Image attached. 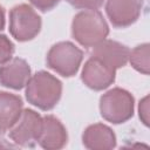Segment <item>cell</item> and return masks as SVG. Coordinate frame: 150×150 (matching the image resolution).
I'll return each instance as SVG.
<instances>
[{
  "label": "cell",
  "mask_w": 150,
  "mask_h": 150,
  "mask_svg": "<svg viewBox=\"0 0 150 150\" xmlns=\"http://www.w3.org/2000/svg\"><path fill=\"white\" fill-rule=\"evenodd\" d=\"M41 29V18L26 4L14 6L9 12V32L12 36L20 41L34 39Z\"/></svg>",
  "instance_id": "cell-5"
},
{
  "label": "cell",
  "mask_w": 150,
  "mask_h": 150,
  "mask_svg": "<svg viewBox=\"0 0 150 150\" xmlns=\"http://www.w3.org/2000/svg\"><path fill=\"white\" fill-rule=\"evenodd\" d=\"M83 53L73 42H57L47 54V66L57 74L70 77L74 76L82 62Z\"/></svg>",
  "instance_id": "cell-4"
},
{
  "label": "cell",
  "mask_w": 150,
  "mask_h": 150,
  "mask_svg": "<svg viewBox=\"0 0 150 150\" xmlns=\"http://www.w3.org/2000/svg\"><path fill=\"white\" fill-rule=\"evenodd\" d=\"M67 139V130L59 118L53 115L42 117V130L38 141L41 148L47 150L61 149L66 145Z\"/></svg>",
  "instance_id": "cell-11"
},
{
  "label": "cell",
  "mask_w": 150,
  "mask_h": 150,
  "mask_svg": "<svg viewBox=\"0 0 150 150\" xmlns=\"http://www.w3.org/2000/svg\"><path fill=\"white\" fill-rule=\"evenodd\" d=\"M22 100L15 94L0 91V135L8 131L22 112Z\"/></svg>",
  "instance_id": "cell-13"
},
{
  "label": "cell",
  "mask_w": 150,
  "mask_h": 150,
  "mask_svg": "<svg viewBox=\"0 0 150 150\" xmlns=\"http://www.w3.org/2000/svg\"><path fill=\"white\" fill-rule=\"evenodd\" d=\"M73 7L79 9H97L100 8L104 0H67Z\"/></svg>",
  "instance_id": "cell-16"
},
{
  "label": "cell",
  "mask_w": 150,
  "mask_h": 150,
  "mask_svg": "<svg viewBox=\"0 0 150 150\" xmlns=\"http://www.w3.org/2000/svg\"><path fill=\"white\" fill-rule=\"evenodd\" d=\"M29 1L38 9H40L42 12H47V11L53 9L59 4L60 0H29Z\"/></svg>",
  "instance_id": "cell-17"
},
{
  "label": "cell",
  "mask_w": 150,
  "mask_h": 150,
  "mask_svg": "<svg viewBox=\"0 0 150 150\" xmlns=\"http://www.w3.org/2000/svg\"><path fill=\"white\" fill-rule=\"evenodd\" d=\"M83 145L91 150H109L116 145L114 131L103 123H95L86 128L82 135Z\"/></svg>",
  "instance_id": "cell-12"
},
{
  "label": "cell",
  "mask_w": 150,
  "mask_h": 150,
  "mask_svg": "<svg viewBox=\"0 0 150 150\" xmlns=\"http://www.w3.org/2000/svg\"><path fill=\"white\" fill-rule=\"evenodd\" d=\"M130 49L114 40L104 39L98 45L94 46L90 52V57H95L115 70L124 67L129 59Z\"/></svg>",
  "instance_id": "cell-9"
},
{
  "label": "cell",
  "mask_w": 150,
  "mask_h": 150,
  "mask_svg": "<svg viewBox=\"0 0 150 150\" xmlns=\"http://www.w3.org/2000/svg\"><path fill=\"white\" fill-rule=\"evenodd\" d=\"M12 145L11 144H7V143H5L2 139H0V148H11Z\"/></svg>",
  "instance_id": "cell-20"
},
{
  "label": "cell",
  "mask_w": 150,
  "mask_h": 150,
  "mask_svg": "<svg viewBox=\"0 0 150 150\" xmlns=\"http://www.w3.org/2000/svg\"><path fill=\"white\" fill-rule=\"evenodd\" d=\"M149 55H150L149 43H143V45L135 47L129 53L128 61L137 71H139L144 75H148L149 74V67H150Z\"/></svg>",
  "instance_id": "cell-14"
},
{
  "label": "cell",
  "mask_w": 150,
  "mask_h": 150,
  "mask_svg": "<svg viewBox=\"0 0 150 150\" xmlns=\"http://www.w3.org/2000/svg\"><path fill=\"white\" fill-rule=\"evenodd\" d=\"M42 130V117L32 109H23L21 116L9 129L11 139L20 146H33Z\"/></svg>",
  "instance_id": "cell-6"
},
{
  "label": "cell",
  "mask_w": 150,
  "mask_h": 150,
  "mask_svg": "<svg viewBox=\"0 0 150 150\" xmlns=\"http://www.w3.org/2000/svg\"><path fill=\"white\" fill-rule=\"evenodd\" d=\"M71 34L81 46L93 48L108 36L109 27L97 9H86L74 16Z\"/></svg>",
  "instance_id": "cell-2"
},
{
  "label": "cell",
  "mask_w": 150,
  "mask_h": 150,
  "mask_svg": "<svg viewBox=\"0 0 150 150\" xmlns=\"http://www.w3.org/2000/svg\"><path fill=\"white\" fill-rule=\"evenodd\" d=\"M14 53V45L6 36L0 34V64L8 62Z\"/></svg>",
  "instance_id": "cell-15"
},
{
  "label": "cell",
  "mask_w": 150,
  "mask_h": 150,
  "mask_svg": "<svg viewBox=\"0 0 150 150\" xmlns=\"http://www.w3.org/2000/svg\"><path fill=\"white\" fill-rule=\"evenodd\" d=\"M62 83L54 75L41 70L29 77L26 84L27 101L41 110L53 109L61 98Z\"/></svg>",
  "instance_id": "cell-1"
},
{
  "label": "cell",
  "mask_w": 150,
  "mask_h": 150,
  "mask_svg": "<svg viewBox=\"0 0 150 150\" xmlns=\"http://www.w3.org/2000/svg\"><path fill=\"white\" fill-rule=\"evenodd\" d=\"M30 77L29 64L20 57L11 59L0 67V83L14 90L22 89Z\"/></svg>",
  "instance_id": "cell-10"
},
{
  "label": "cell",
  "mask_w": 150,
  "mask_h": 150,
  "mask_svg": "<svg viewBox=\"0 0 150 150\" xmlns=\"http://www.w3.org/2000/svg\"><path fill=\"white\" fill-rule=\"evenodd\" d=\"M5 27V11L0 6V30H2Z\"/></svg>",
  "instance_id": "cell-19"
},
{
  "label": "cell",
  "mask_w": 150,
  "mask_h": 150,
  "mask_svg": "<svg viewBox=\"0 0 150 150\" xmlns=\"http://www.w3.org/2000/svg\"><path fill=\"white\" fill-rule=\"evenodd\" d=\"M116 70L95 57H89L82 69V82L93 90H103L115 81Z\"/></svg>",
  "instance_id": "cell-8"
},
{
  "label": "cell",
  "mask_w": 150,
  "mask_h": 150,
  "mask_svg": "<svg viewBox=\"0 0 150 150\" xmlns=\"http://www.w3.org/2000/svg\"><path fill=\"white\" fill-rule=\"evenodd\" d=\"M134 96L122 88H112L100 98L101 116L114 124L124 123L134 115Z\"/></svg>",
  "instance_id": "cell-3"
},
{
  "label": "cell",
  "mask_w": 150,
  "mask_h": 150,
  "mask_svg": "<svg viewBox=\"0 0 150 150\" xmlns=\"http://www.w3.org/2000/svg\"><path fill=\"white\" fill-rule=\"evenodd\" d=\"M143 0H107L105 12L116 28H124L134 22L141 15Z\"/></svg>",
  "instance_id": "cell-7"
},
{
  "label": "cell",
  "mask_w": 150,
  "mask_h": 150,
  "mask_svg": "<svg viewBox=\"0 0 150 150\" xmlns=\"http://www.w3.org/2000/svg\"><path fill=\"white\" fill-rule=\"evenodd\" d=\"M138 111H139V118L145 125H149V96H145L142 98L138 105Z\"/></svg>",
  "instance_id": "cell-18"
}]
</instances>
